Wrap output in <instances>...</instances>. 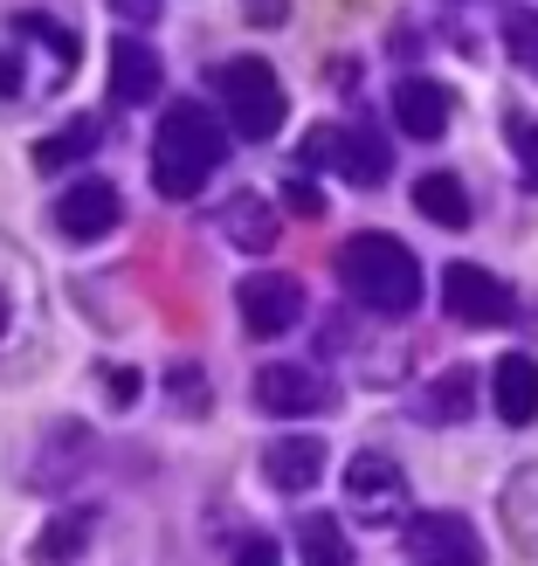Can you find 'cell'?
Wrapping results in <instances>:
<instances>
[{
	"label": "cell",
	"mask_w": 538,
	"mask_h": 566,
	"mask_svg": "<svg viewBox=\"0 0 538 566\" xmlns=\"http://www.w3.org/2000/svg\"><path fill=\"white\" fill-rule=\"evenodd\" d=\"M49 359V291L21 242L0 235V380H28Z\"/></svg>",
	"instance_id": "obj_1"
},
{
	"label": "cell",
	"mask_w": 538,
	"mask_h": 566,
	"mask_svg": "<svg viewBox=\"0 0 538 566\" xmlns=\"http://www.w3.org/2000/svg\"><path fill=\"white\" fill-rule=\"evenodd\" d=\"M221 159H229V125H221L208 104H173L166 111V125L152 138V180H159L166 201H193Z\"/></svg>",
	"instance_id": "obj_2"
},
{
	"label": "cell",
	"mask_w": 538,
	"mask_h": 566,
	"mask_svg": "<svg viewBox=\"0 0 538 566\" xmlns=\"http://www.w3.org/2000/svg\"><path fill=\"white\" fill-rule=\"evenodd\" d=\"M338 276H346V291L366 311H380V318H408L421 304V263H414V249L393 242V235H352L338 249Z\"/></svg>",
	"instance_id": "obj_3"
},
{
	"label": "cell",
	"mask_w": 538,
	"mask_h": 566,
	"mask_svg": "<svg viewBox=\"0 0 538 566\" xmlns=\"http://www.w3.org/2000/svg\"><path fill=\"white\" fill-rule=\"evenodd\" d=\"M221 97H229V118L242 138H276L283 132V83L263 55H235L221 70Z\"/></svg>",
	"instance_id": "obj_4"
},
{
	"label": "cell",
	"mask_w": 538,
	"mask_h": 566,
	"mask_svg": "<svg viewBox=\"0 0 538 566\" xmlns=\"http://www.w3.org/2000/svg\"><path fill=\"white\" fill-rule=\"evenodd\" d=\"M338 166L352 187H380L387 180V138L380 132H366V125H325V132H310L304 138V166Z\"/></svg>",
	"instance_id": "obj_5"
},
{
	"label": "cell",
	"mask_w": 538,
	"mask_h": 566,
	"mask_svg": "<svg viewBox=\"0 0 538 566\" xmlns=\"http://www.w3.org/2000/svg\"><path fill=\"white\" fill-rule=\"evenodd\" d=\"M346 504H352V518L366 525H393L408 512V476L393 457H380V449H359V457L346 463Z\"/></svg>",
	"instance_id": "obj_6"
},
{
	"label": "cell",
	"mask_w": 538,
	"mask_h": 566,
	"mask_svg": "<svg viewBox=\"0 0 538 566\" xmlns=\"http://www.w3.org/2000/svg\"><path fill=\"white\" fill-rule=\"evenodd\" d=\"M442 304H449V318H456V325H504L518 311L511 283L490 276L484 263H449L442 270Z\"/></svg>",
	"instance_id": "obj_7"
},
{
	"label": "cell",
	"mask_w": 538,
	"mask_h": 566,
	"mask_svg": "<svg viewBox=\"0 0 538 566\" xmlns=\"http://www.w3.org/2000/svg\"><path fill=\"white\" fill-rule=\"evenodd\" d=\"M118 214H125L118 187H110L104 174H83V180H70L63 201H55V235L63 242H104L110 229H118Z\"/></svg>",
	"instance_id": "obj_8"
},
{
	"label": "cell",
	"mask_w": 538,
	"mask_h": 566,
	"mask_svg": "<svg viewBox=\"0 0 538 566\" xmlns=\"http://www.w3.org/2000/svg\"><path fill=\"white\" fill-rule=\"evenodd\" d=\"M235 304H242L249 338H283L304 318V291H297L291 276H242L235 283Z\"/></svg>",
	"instance_id": "obj_9"
},
{
	"label": "cell",
	"mask_w": 538,
	"mask_h": 566,
	"mask_svg": "<svg viewBox=\"0 0 538 566\" xmlns=\"http://www.w3.org/2000/svg\"><path fill=\"white\" fill-rule=\"evenodd\" d=\"M408 553H414V566H484V546H476L470 518H456V512L408 518Z\"/></svg>",
	"instance_id": "obj_10"
},
{
	"label": "cell",
	"mask_w": 538,
	"mask_h": 566,
	"mask_svg": "<svg viewBox=\"0 0 538 566\" xmlns=\"http://www.w3.org/2000/svg\"><path fill=\"white\" fill-rule=\"evenodd\" d=\"M256 408L276 415V421L325 415V408H331V387L310 374V366H263V374H256Z\"/></svg>",
	"instance_id": "obj_11"
},
{
	"label": "cell",
	"mask_w": 538,
	"mask_h": 566,
	"mask_svg": "<svg viewBox=\"0 0 538 566\" xmlns=\"http://www.w3.org/2000/svg\"><path fill=\"white\" fill-rule=\"evenodd\" d=\"M393 118H401L408 138H442L449 118H456V97H449L442 83H429V76H408L401 91H393Z\"/></svg>",
	"instance_id": "obj_12"
},
{
	"label": "cell",
	"mask_w": 538,
	"mask_h": 566,
	"mask_svg": "<svg viewBox=\"0 0 538 566\" xmlns=\"http://www.w3.org/2000/svg\"><path fill=\"white\" fill-rule=\"evenodd\" d=\"M263 476H270V491H310L325 476V442L318 436H283L263 449Z\"/></svg>",
	"instance_id": "obj_13"
},
{
	"label": "cell",
	"mask_w": 538,
	"mask_h": 566,
	"mask_svg": "<svg viewBox=\"0 0 538 566\" xmlns=\"http://www.w3.org/2000/svg\"><path fill=\"white\" fill-rule=\"evenodd\" d=\"M490 408L511 421V429L538 421V359H531V353H504V359H497V374H490Z\"/></svg>",
	"instance_id": "obj_14"
},
{
	"label": "cell",
	"mask_w": 538,
	"mask_h": 566,
	"mask_svg": "<svg viewBox=\"0 0 538 566\" xmlns=\"http://www.w3.org/2000/svg\"><path fill=\"white\" fill-rule=\"evenodd\" d=\"M159 55L138 42V35H118L110 42V91H118L125 104H146V97H159Z\"/></svg>",
	"instance_id": "obj_15"
},
{
	"label": "cell",
	"mask_w": 538,
	"mask_h": 566,
	"mask_svg": "<svg viewBox=\"0 0 538 566\" xmlns=\"http://www.w3.org/2000/svg\"><path fill=\"white\" fill-rule=\"evenodd\" d=\"M497 512H504V532H511V546L538 559V463L511 470V484H504Z\"/></svg>",
	"instance_id": "obj_16"
},
{
	"label": "cell",
	"mask_w": 538,
	"mask_h": 566,
	"mask_svg": "<svg viewBox=\"0 0 538 566\" xmlns=\"http://www.w3.org/2000/svg\"><path fill=\"white\" fill-rule=\"evenodd\" d=\"M414 208L435 221V229H470V193L456 174H421L414 180Z\"/></svg>",
	"instance_id": "obj_17"
},
{
	"label": "cell",
	"mask_w": 538,
	"mask_h": 566,
	"mask_svg": "<svg viewBox=\"0 0 538 566\" xmlns=\"http://www.w3.org/2000/svg\"><path fill=\"white\" fill-rule=\"evenodd\" d=\"M97 138H104L97 118H76V125H63V132L35 138V166H42V174H63V166H76V159L97 153Z\"/></svg>",
	"instance_id": "obj_18"
},
{
	"label": "cell",
	"mask_w": 538,
	"mask_h": 566,
	"mask_svg": "<svg viewBox=\"0 0 538 566\" xmlns=\"http://www.w3.org/2000/svg\"><path fill=\"white\" fill-rule=\"evenodd\" d=\"M221 235H229L235 249H256L263 256V249H276V214L256 201V193H235L229 214H221Z\"/></svg>",
	"instance_id": "obj_19"
},
{
	"label": "cell",
	"mask_w": 538,
	"mask_h": 566,
	"mask_svg": "<svg viewBox=\"0 0 538 566\" xmlns=\"http://www.w3.org/2000/svg\"><path fill=\"white\" fill-rule=\"evenodd\" d=\"M470 408H476V374H470V366H449V374L414 401L421 421H463Z\"/></svg>",
	"instance_id": "obj_20"
},
{
	"label": "cell",
	"mask_w": 538,
	"mask_h": 566,
	"mask_svg": "<svg viewBox=\"0 0 538 566\" xmlns=\"http://www.w3.org/2000/svg\"><path fill=\"white\" fill-rule=\"evenodd\" d=\"M297 553H304V566H352L346 525H338V518H325V512L297 525Z\"/></svg>",
	"instance_id": "obj_21"
},
{
	"label": "cell",
	"mask_w": 538,
	"mask_h": 566,
	"mask_svg": "<svg viewBox=\"0 0 538 566\" xmlns=\"http://www.w3.org/2000/svg\"><path fill=\"white\" fill-rule=\"evenodd\" d=\"M504 49H511V63H518V70L538 76V14H531V8H518L511 21H504Z\"/></svg>",
	"instance_id": "obj_22"
},
{
	"label": "cell",
	"mask_w": 538,
	"mask_h": 566,
	"mask_svg": "<svg viewBox=\"0 0 538 566\" xmlns=\"http://www.w3.org/2000/svg\"><path fill=\"white\" fill-rule=\"evenodd\" d=\"M83 525H91V518H55V525L42 532L35 559H42V566H63V553H76V546H83Z\"/></svg>",
	"instance_id": "obj_23"
},
{
	"label": "cell",
	"mask_w": 538,
	"mask_h": 566,
	"mask_svg": "<svg viewBox=\"0 0 538 566\" xmlns=\"http://www.w3.org/2000/svg\"><path fill=\"white\" fill-rule=\"evenodd\" d=\"M511 153L525 166V180L538 187V118H511Z\"/></svg>",
	"instance_id": "obj_24"
},
{
	"label": "cell",
	"mask_w": 538,
	"mask_h": 566,
	"mask_svg": "<svg viewBox=\"0 0 538 566\" xmlns=\"http://www.w3.org/2000/svg\"><path fill=\"white\" fill-rule=\"evenodd\" d=\"M166 387H173V408L187 401V415H208V394H201V374H193V366H173Z\"/></svg>",
	"instance_id": "obj_25"
},
{
	"label": "cell",
	"mask_w": 538,
	"mask_h": 566,
	"mask_svg": "<svg viewBox=\"0 0 538 566\" xmlns=\"http://www.w3.org/2000/svg\"><path fill=\"white\" fill-rule=\"evenodd\" d=\"M283 201H291L297 214H325V193L310 187V180H283Z\"/></svg>",
	"instance_id": "obj_26"
},
{
	"label": "cell",
	"mask_w": 538,
	"mask_h": 566,
	"mask_svg": "<svg viewBox=\"0 0 538 566\" xmlns=\"http://www.w3.org/2000/svg\"><path fill=\"white\" fill-rule=\"evenodd\" d=\"M104 387H110V401H118V408H131L138 401V366H110Z\"/></svg>",
	"instance_id": "obj_27"
},
{
	"label": "cell",
	"mask_w": 538,
	"mask_h": 566,
	"mask_svg": "<svg viewBox=\"0 0 538 566\" xmlns=\"http://www.w3.org/2000/svg\"><path fill=\"white\" fill-rule=\"evenodd\" d=\"M235 566H283V553H276V539H242Z\"/></svg>",
	"instance_id": "obj_28"
},
{
	"label": "cell",
	"mask_w": 538,
	"mask_h": 566,
	"mask_svg": "<svg viewBox=\"0 0 538 566\" xmlns=\"http://www.w3.org/2000/svg\"><path fill=\"white\" fill-rule=\"evenodd\" d=\"M110 8H118L125 21H138V28H146V21L159 14V0H110Z\"/></svg>",
	"instance_id": "obj_29"
},
{
	"label": "cell",
	"mask_w": 538,
	"mask_h": 566,
	"mask_svg": "<svg viewBox=\"0 0 538 566\" xmlns=\"http://www.w3.org/2000/svg\"><path fill=\"white\" fill-rule=\"evenodd\" d=\"M249 14H256V21H283V0H256Z\"/></svg>",
	"instance_id": "obj_30"
}]
</instances>
